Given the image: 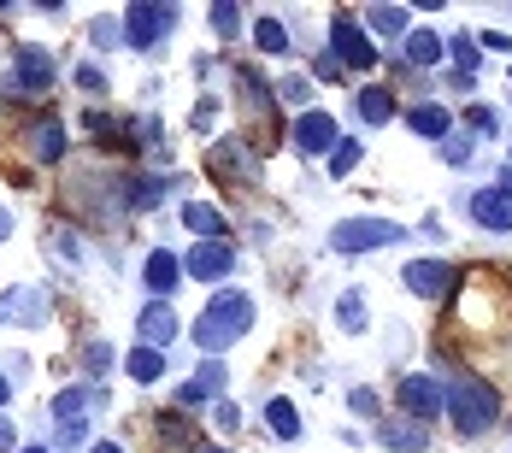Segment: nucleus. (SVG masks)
<instances>
[{
  "label": "nucleus",
  "mask_w": 512,
  "mask_h": 453,
  "mask_svg": "<svg viewBox=\"0 0 512 453\" xmlns=\"http://www.w3.org/2000/svg\"><path fill=\"white\" fill-rule=\"evenodd\" d=\"M248 330H254V301H248L242 289H218V295L206 301V312L189 324V342H195L206 359H218L224 348H236Z\"/></svg>",
  "instance_id": "1"
},
{
  "label": "nucleus",
  "mask_w": 512,
  "mask_h": 453,
  "mask_svg": "<svg viewBox=\"0 0 512 453\" xmlns=\"http://www.w3.org/2000/svg\"><path fill=\"white\" fill-rule=\"evenodd\" d=\"M448 418L460 424V436H489L501 424V389L489 377H460L448 389Z\"/></svg>",
  "instance_id": "2"
},
{
  "label": "nucleus",
  "mask_w": 512,
  "mask_h": 453,
  "mask_svg": "<svg viewBox=\"0 0 512 453\" xmlns=\"http://www.w3.org/2000/svg\"><path fill=\"white\" fill-rule=\"evenodd\" d=\"M59 77V59L53 48H36V42H18L12 48V65H6V95L12 101H42Z\"/></svg>",
  "instance_id": "3"
},
{
  "label": "nucleus",
  "mask_w": 512,
  "mask_h": 453,
  "mask_svg": "<svg viewBox=\"0 0 512 453\" xmlns=\"http://www.w3.org/2000/svg\"><path fill=\"white\" fill-rule=\"evenodd\" d=\"M118 24H124V48L148 53V48H159V42L183 24V12H177L171 0H130V6L118 12Z\"/></svg>",
  "instance_id": "4"
},
{
  "label": "nucleus",
  "mask_w": 512,
  "mask_h": 453,
  "mask_svg": "<svg viewBox=\"0 0 512 453\" xmlns=\"http://www.w3.org/2000/svg\"><path fill=\"white\" fill-rule=\"evenodd\" d=\"M48 312H53L48 283H12L0 295V330H42Z\"/></svg>",
  "instance_id": "5"
},
{
  "label": "nucleus",
  "mask_w": 512,
  "mask_h": 453,
  "mask_svg": "<svg viewBox=\"0 0 512 453\" xmlns=\"http://www.w3.org/2000/svg\"><path fill=\"white\" fill-rule=\"evenodd\" d=\"M407 230L395 224V218H342L336 230H330V248L336 253H371V248H389V242H401Z\"/></svg>",
  "instance_id": "6"
},
{
  "label": "nucleus",
  "mask_w": 512,
  "mask_h": 453,
  "mask_svg": "<svg viewBox=\"0 0 512 453\" xmlns=\"http://www.w3.org/2000/svg\"><path fill=\"white\" fill-rule=\"evenodd\" d=\"M330 48L342 59V71H371L377 65V42L359 30L354 12H330Z\"/></svg>",
  "instance_id": "7"
},
{
  "label": "nucleus",
  "mask_w": 512,
  "mask_h": 453,
  "mask_svg": "<svg viewBox=\"0 0 512 453\" xmlns=\"http://www.w3.org/2000/svg\"><path fill=\"white\" fill-rule=\"evenodd\" d=\"M395 401H401V418H412V424H430L436 412H448V389H442L436 377H424V371H412V377H401V389H395Z\"/></svg>",
  "instance_id": "8"
},
{
  "label": "nucleus",
  "mask_w": 512,
  "mask_h": 453,
  "mask_svg": "<svg viewBox=\"0 0 512 453\" xmlns=\"http://www.w3.org/2000/svg\"><path fill=\"white\" fill-rule=\"evenodd\" d=\"M401 283L418 301H448L454 283H460V265H448V259H412L407 271H401Z\"/></svg>",
  "instance_id": "9"
},
{
  "label": "nucleus",
  "mask_w": 512,
  "mask_h": 453,
  "mask_svg": "<svg viewBox=\"0 0 512 453\" xmlns=\"http://www.w3.org/2000/svg\"><path fill=\"white\" fill-rule=\"evenodd\" d=\"M18 142H24V153H30L36 165H59V159L71 153V142H65V124H59V118H48V112H36V118L18 130Z\"/></svg>",
  "instance_id": "10"
},
{
  "label": "nucleus",
  "mask_w": 512,
  "mask_h": 453,
  "mask_svg": "<svg viewBox=\"0 0 512 453\" xmlns=\"http://www.w3.org/2000/svg\"><path fill=\"white\" fill-rule=\"evenodd\" d=\"M230 271H236V242H195L183 253V277L195 283H224Z\"/></svg>",
  "instance_id": "11"
},
{
  "label": "nucleus",
  "mask_w": 512,
  "mask_h": 453,
  "mask_svg": "<svg viewBox=\"0 0 512 453\" xmlns=\"http://www.w3.org/2000/svg\"><path fill=\"white\" fill-rule=\"evenodd\" d=\"M289 142L301 153H330L336 142H342V130H336V118L324 112V106H307L301 118H295V130H289Z\"/></svg>",
  "instance_id": "12"
},
{
  "label": "nucleus",
  "mask_w": 512,
  "mask_h": 453,
  "mask_svg": "<svg viewBox=\"0 0 512 453\" xmlns=\"http://www.w3.org/2000/svg\"><path fill=\"white\" fill-rule=\"evenodd\" d=\"M142 283H148V295H154V301H171V295L183 289V253L154 248L148 259H142Z\"/></svg>",
  "instance_id": "13"
},
{
  "label": "nucleus",
  "mask_w": 512,
  "mask_h": 453,
  "mask_svg": "<svg viewBox=\"0 0 512 453\" xmlns=\"http://www.w3.org/2000/svg\"><path fill=\"white\" fill-rule=\"evenodd\" d=\"M154 424V442H159V453H201L206 442H201V430L189 424V412H159V418H148Z\"/></svg>",
  "instance_id": "14"
},
{
  "label": "nucleus",
  "mask_w": 512,
  "mask_h": 453,
  "mask_svg": "<svg viewBox=\"0 0 512 453\" xmlns=\"http://www.w3.org/2000/svg\"><path fill=\"white\" fill-rule=\"evenodd\" d=\"M136 336H142V348H171L177 336H183V324H177V312H171V301H148L142 312H136Z\"/></svg>",
  "instance_id": "15"
},
{
  "label": "nucleus",
  "mask_w": 512,
  "mask_h": 453,
  "mask_svg": "<svg viewBox=\"0 0 512 453\" xmlns=\"http://www.w3.org/2000/svg\"><path fill=\"white\" fill-rule=\"evenodd\" d=\"M465 212H471V224H483V230H512V195L501 183L471 189V195H465Z\"/></svg>",
  "instance_id": "16"
},
{
  "label": "nucleus",
  "mask_w": 512,
  "mask_h": 453,
  "mask_svg": "<svg viewBox=\"0 0 512 453\" xmlns=\"http://www.w3.org/2000/svg\"><path fill=\"white\" fill-rule=\"evenodd\" d=\"M83 130H89V142H101V148H136V118H118V112H106V106H89V112H83Z\"/></svg>",
  "instance_id": "17"
},
{
  "label": "nucleus",
  "mask_w": 512,
  "mask_h": 453,
  "mask_svg": "<svg viewBox=\"0 0 512 453\" xmlns=\"http://www.w3.org/2000/svg\"><path fill=\"white\" fill-rule=\"evenodd\" d=\"M371 436H377V448H395V453H424L430 448V430L412 424V418H377Z\"/></svg>",
  "instance_id": "18"
},
{
  "label": "nucleus",
  "mask_w": 512,
  "mask_h": 453,
  "mask_svg": "<svg viewBox=\"0 0 512 453\" xmlns=\"http://www.w3.org/2000/svg\"><path fill=\"white\" fill-rule=\"evenodd\" d=\"M183 230H195L201 242H230V224H224V212L206 201H183Z\"/></svg>",
  "instance_id": "19"
},
{
  "label": "nucleus",
  "mask_w": 512,
  "mask_h": 453,
  "mask_svg": "<svg viewBox=\"0 0 512 453\" xmlns=\"http://www.w3.org/2000/svg\"><path fill=\"white\" fill-rule=\"evenodd\" d=\"M407 124H412V136H424V142H448V136H454V118H448V106H436V101L412 106Z\"/></svg>",
  "instance_id": "20"
},
{
  "label": "nucleus",
  "mask_w": 512,
  "mask_h": 453,
  "mask_svg": "<svg viewBox=\"0 0 512 453\" xmlns=\"http://www.w3.org/2000/svg\"><path fill=\"white\" fill-rule=\"evenodd\" d=\"M124 377H130L136 389H154L159 377H165V353H159V348H142V342H136V348L124 353Z\"/></svg>",
  "instance_id": "21"
},
{
  "label": "nucleus",
  "mask_w": 512,
  "mask_h": 453,
  "mask_svg": "<svg viewBox=\"0 0 512 453\" xmlns=\"http://www.w3.org/2000/svg\"><path fill=\"white\" fill-rule=\"evenodd\" d=\"M165 177H148V171H136V177H124V206L130 212H154L159 201H165Z\"/></svg>",
  "instance_id": "22"
},
{
  "label": "nucleus",
  "mask_w": 512,
  "mask_h": 453,
  "mask_svg": "<svg viewBox=\"0 0 512 453\" xmlns=\"http://www.w3.org/2000/svg\"><path fill=\"white\" fill-rule=\"evenodd\" d=\"M254 48L265 53V59H289V24L283 18H254Z\"/></svg>",
  "instance_id": "23"
},
{
  "label": "nucleus",
  "mask_w": 512,
  "mask_h": 453,
  "mask_svg": "<svg viewBox=\"0 0 512 453\" xmlns=\"http://www.w3.org/2000/svg\"><path fill=\"white\" fill-rule=\"evenodd\" d=\"M354 106H359V118H365V124H389V118L401 112V106H395V89H377V83H365Z\"/></svg>",
  "instance_id": "24"
},
{
  "label": "nucleus",
  "mask_w": 512,
  "mask_h": 453,
  "mask_svg": "<svg viewBox=\"0 0 512 453\" xmlns=\"http://www.w3.org/2000/svg\"><path fill=\"white\" fill-rule=\"evenodd\" d=\"M359 24H365L371 36H401V42L412 36V18L401 12V6H371V12H365Z\"/></svg>",
  "instance_id": "25"
},
{
  "label": "nucleus",
  "mask_w": 512,
  "mask_h": 453,
  "mask_svg": "<svg viewBox=\"0 0 512 453\" xmlns=\"http://www.w3.org/2000/svg\"><path fill=\"white\" fill-rule=\"evenodd\" d=\"M106 395L95 389V383H77V389H65V395H53L48 401V412L53 418H83V406H101Z\"/></svg>",
  "instance_id": "26"
},
{
  "label": "nucleus",
  "mask_w": 512,
  "mask_h": 453,
  "mask_svg": "<svg viewBox=\"0 0 512 453\" xmlns=\"http://www.w3.org/2000/svg\"><path fill=\"white\" fill-rule=\"evenodd\" d=\"M265 424H271L277 442H295V436H301V412H295V401H283V395L265 401Z\"/></svg>",
  "instance_id": "27"
},
{
  "label": "nucleus",
  "mask_w": 512,
  "mask_h": 453,
  "mask_svg": "<svg viewBox=\"0 0 512 453\" xmlns=\"http://www.w3.org/2000/svg\"><path fill=\"white\" fill-rule=\"evenodd\" d=\"M442 53H448L442 48V36H430V30H412L407 36V59L412 65H442Z\"/></svg>",
  "instance_id": "28"
},
{
  "label": "nucleus",
  "mask_w": 512,
  "mask_h": 453,
  "mask_svg": "<svg viewBox=\"0 0 512 453\" xmlns=\"http://www.w3.org/2000/svg\"><path fill=\"white\" fill-rule=\"evenodd\" d=\"M77 359H83V383H95V377H106V371H112V348H106L101 336H95V342H83V348H77Z\"/></svg>",
  "instance_id": "29"
},
{
  "label": "nucleus",
  "mask_w": 512,
  "mask_h": 453,
  "mask_svg": "<svg viewBox=\"0 0 512 453\" xmlns=\"http://www.w3.org/2000/svg\"><path fill=\"white\" fill-rule=\"evenodd\" d=\"M89 442H95V436H89V418H59V424H53V448H83L89 453Z\"/></svg>",
  "instance_id": "30"
},
{
  "label": "nucleus",
  "mask_w": 512,
  "mask_h": 453,
  "mask_svg": "<svg viewBox=\"0 0 512 453\" xmlns=\"http://www.w3.org/2000/svg\"><path fill=\"white\" fill-rule=\"evenodd\" d=\"M71 83H77V89H83L89 101H106V89H112V83H106V71L95 65V59H83V65L71 71Z\"/></svg>",
  "instance_id": "31"
},
{
  "label": "nucleus",
  "mask_w": 512,
  "mask_h": 453,
  "mask_svg": "<svg viewBox=\"0 0 512 453\" xmlns=\"http://www.w3.org/2000/svg\"><path fill=\"white\" fill-rule=\"evenodd\" d=\"M442 48H448L454 59H460V71H465V77H477L483 53H477V36H471V30H460V36H454V42H442Z\"/></svg>",
  "instance_id": "32"
},
{
  "label": "nucleus",
  "mask_w": 512,
  "mask_h": 453,
  "mask_svg": "<svg viewBox=\"0 0 512 453\" xmlns=\"http://www.w3.org/2000/svg\"><path fill=\"white\" fill-rule=\"evenodd\" d=\"M336 324H342V330H365V301H359V289H348V295L336 301Z\"/></svg>",
  "instance_id": "33"
},
{
  "label": "nucleus",
  "mask_w": 512,
  "mask_h": 453,
  "mask_svg": "<svg viewBox=\"0 0 512 453\" xmlns=\"http://www.w3.org/2000/svg\"><path fill=\"white\" fill-rule=\"evenodd\" d=\"M212 30H218L224 42H230V36H242V6H230V0H218V6H212Z\"/></svg>",
  "instance_id": "34"
},
{
  "label": "nucleus",
  "mask_w": 512,
  "mask_h": 453,
  "mask_svg": "<svg viewBox=\"0 0 512 453\" xmlns=\"http://www.w3.org/2000/svg\"><path fill=\"white\" fill-rule=\"evenodd\" d=\"M354 165H359V142H354V136H342V142L330 148V177H348Z\"/></svg>",
  "instance_id": "35"
},
{
  "label": "nucleus",
  "mask_w": 512,
  "mask_h": 453,
  "mask_svg": "<svg viewBox=\"0 0 512 453\" xmlns=\"http://www.w3.org/2000/svg\"><path fill=\"white\" fill-rule=\"evenodd\" d=\"M95 42H101V48H124V24H118V18H95V24H89V48H95Z\"/></svg>",
  "instance_id": "36"
},
{
  "label": "nucleus",
  "mask_w": 512,
  "mask_h": 453,
  "mask_svg": "<svg viewBox=\"0 0 512 453\" xmlns=\"http://www.w3.org/2000/svg\"><path fill=\"white\" fill-rule=\"evenodd\" d=\"M212 430H218V436H236V430H242V406L218 401V406H212Z\"/></svg>",
  "instance_id": "37"
},
{
  "label": "nucleus",
  "mask_w": 512,
  "mask_h": 453,
  "mask_svg": "<svg viewBox=\"0 0 512 453\" xmlns=\"http://www.w3.org/2000/svg\"><path fill=\"white\" fill-rule=\"evenodd\" d=\"M195 383L206 389V401H218L224 395V359H206L201 371H195Z\"/></svg>",
  "instance_id": "38"
},
{
  "label": "nucleus",
  "mask_w": 512,
  "mask_h": 453,
  "mask_svg": "<svg viewBox=\"0 0 512 453\" xmlns=\"http://www.w3.org/2000/svg\"><path fill=\"white\" fill-rule=\"evenodd\" d=\"M471 153H477L471 136H448V142H442V159H448V165H471Z\"/></svg>",
  "instance_id": "39"
},
{
  "label": "nucleus",
  "mask_w": 512,
  "mask_h": 453,
  "mask_svg": "<svg viewBox=\"0 0 512 453\" xmlns=\"http://www.w3.org/2000/svg\"><path fill=\"white\" fill-rule=\"evenodd\" d=\"M495 124H501V118H495L489 106H471V112H465V130H477V136H495Z\"/></svg>",
  "instance_id": "40"
},
{
  "label": "nucleus",
  "mask_w": 512,
  "mask_h": 453,
  "mask_svg": "<svg viewBox=\"0 0 512 453\" xmlns=\"http://www.w3.org/2000/svg\"><path fill=\"white\" fill-rule=\"evenodd\" d=\"M307 77H289V83H277V101H289V106H307Z\"/></svg>",
  "instance_id": "41"
},
{
  "label": "nucleus",
  "mask_w": 512,
  "mask_h": 453,
  "mask_svg": "<svg viewBox=\"0 0 512 453\" xmlns=\"http://www.w3.org/2000/svg\"><path fill=\"white\" fill-rule=\"evenodd\" d=\"M348 406H354L359 418H371V412H377V389H354V395H348Z\"/></svg>",
  "instance_id": "42"
},
{
  "label": "nucleus",
  "mask_w": 512,
  "mask_h": 453,
  "mask_svg": "<svg viewBox=\"0 0 512 453\" xmlns=\"http://www.w3.org/2000/svg\"><path fill=\"white\" fill-rule=\"evenodd\" d=\"M312 71H318V77H330V83H336V77H342V59H336V53H318V59H312Z\"/></svg>",
  "instance_id": "43"
},
{
  "label": "nucleus",
  "mask_w": 512,
  "mask_h": 453,
  "mask_svg": "<svg viewBox=\"0 0 512 453\" xmlns=\"http://www.w3.org/2000/svg\"><path fill=\"white\" fill-rule=\"evenodd\" d=\"M477 48H489V53H512V36H501V30H483V36H477Z\"/></svg>",
  "instance_id": "44"
},
{
  "label": "nucleus",
  "mask_w": 512,
  "mask_h": 453,
  "mask_svg": "<svg viewBox=\"0 0 512 453\" xmlns=\"http://www.w3.org/2000/svg\"><path fill=\"white\" fill-rule=\"evenodd\" d=\"M0 453H18V424L0 412Z\"/></svg>",
  "instance_id": "45"
},
{
  "label": "nucleus",
  "mask_w": 512,
  "mask_h": 453,
  "mask_svg": "<svg viewBox=\"0 0 512 453\" xmlns=\"http://www.w3.org/2000/svg\"><path fill=\"white\" fill-rule=\"evenodd\" d=\"M212 118H218V101H201V106H195V118H189V124H195V130H212Z\"/></svg>",
  "instance_id": "46"
},
{
  "label": "nucleus",
  "mask_w": 512,
  "mask_h": 453,
  "mask_svg": "<svg viewBox=\"0 0 512 453\" xmlns=\"http://www.w3.org/2000/svg\"><path fill=\"white\" fill-rule=\"evenodd\" d=\"M89 453H124V442H112V436H101V442H89Z\"/></svg>",
  "instance_id": "47"
},
{
  "label": "nucleus",
  "mask_w": 512,
  "mask_h": 453,
  "mask_svg": "<svg viewBox=\"0 0 512 453\" xmlns=\"http://www.w3.org/2000/svg\"><path fill=\"white\" fill-rule=\"evenodd\" d=\"M6 236H12V212L0 206V242H6Z\"/></svg>",
  "instance_id": "48"
},
{
  "label": "nucleus",
  "mask_w": 512,
  "mask_h": 453,
  "mask_svg": "<svg viewBox=\"0 0 512 453\" xmlns=\"http://www.w3.org/2000/svg\"><path fill=\"white\" fill-rule=\"evenodd\" d=\"M6 401H12V377H0V412H6Z\"/></svg>",
  "instance_id": "49"
},
{
  "label": "nucleus",
  "mask_w": 512,
  "mask_h": 453,
  "mask_svg": "<svg viewBox=\"0 0 512 453\" xmlns=\"http://www.w3.org/2000/svg\"><path fill=\"white\" fill-rule=\"evenodd\" d=\"M18 453H48V448H42V442H30V448H18Z\"/></svg>",
  "instance_id": "50"
},
{
  "label": "nucleus",
  "mask_w": 512,
  "mask_h": 453,
  "mask_svg": "<svg viewBox=\"0 0 512 453\" xmlns=\"http://www.w3.org/2000/svg\"><path fill=\"white\" fill-rule=\"evenodd\" d=\"M201 453H230V448H201Z\"/></svg>",
  "instance_id": "51"
},
{
  "label": "nucleus",
  "mask_w": 512,
  "mask_h": 453,
  "mask_svg": "<svg viewBox=\"0 0 512 453\" xmlns=\"http://www.w3.org/2000/svg\"><path fill=\"white\" fill-rule=\"evenodd\" d=\"M507 165H512V148H507Z\"/></svg>",
  "instance_id": "52"
}]
</instances>
